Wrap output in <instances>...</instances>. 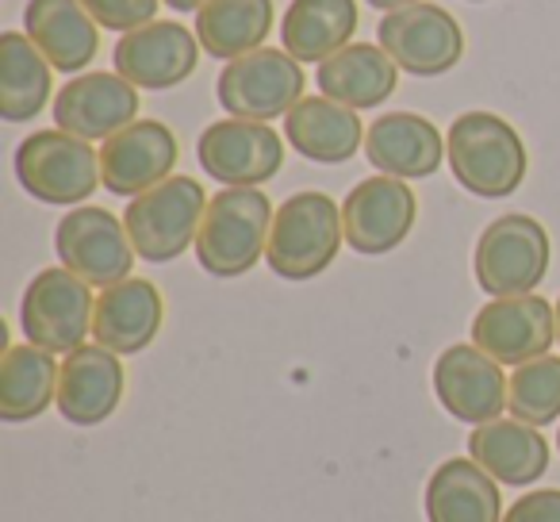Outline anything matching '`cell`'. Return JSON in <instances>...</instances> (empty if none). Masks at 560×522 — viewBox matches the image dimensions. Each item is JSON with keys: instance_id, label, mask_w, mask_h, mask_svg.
Wrapping results in <instances>:
<instances>
[{"instance_id": "cell-18", "label": "cell", "mask_w": 560, "mask_h": 522, "mask_svg": "<svg viewBox=\"0 0 560 522\" xmlns=\"http://www.w3.org/2000/svg\"><path fill=\"white\" fill-rule=\"evenodd\" d=\"M127 373L119 353L104 346H78L66 353L62 376H58V411L73 427H96L112 419L124 404Z\"/></svg>"}, {"instance_id": "cell-11", "label": "cell", "mask_w": 560, "mask_h": 522, "mask_svg": "<svg viewBox=\"0 0 560 522\" xmlns=\"http://www.w3.org/2000/svg\"><path fill=\"white\" fill-rule=\"evenodd\" d=\"M203 173L226 188H257L284 165V142L257 119H219L196 142Z\"/></svg>"}, {"instance_id": "cell-8", "label": "cell", "mask_w": 560, "mask_h": 522, "mask_svg": "<svg viewBox=\"0 0 560 522\" xmlns=\"http://www.w3.org/2000/svg\"><path fill=\"white\" fill-rule=\"evenodd\" d=\"M93 285L81 281L66 266L35 274L24 292V304H20L27 343L50 353H73L78 346H85L89 330H93Z\"/></svg>"}, {"instance_id": "cell-12", "label": "cell", "mask_w": 560, "mask_h": 522, "mask_svg": "<svg viewBox=\"0 0 560 522\" xmlns=\"http://www.w3.org/2000/svg\"><path fill=\"white\" fill-rule=\"evenodd\" d=\"M557 338V308L541 297H499L472 320V343L499 366H526L549 353Z\"/></svg>"}, {"instance_id": "cell-19", "label": "cell", "mask_w": 560, "mask_h": 522, "mask_svg": "<svg viewBox=\"0 0 560 522\" xmlns=\"http://www.w3.org/2000/svg\"><path fill=\"white\" fill-rule=\"evenodd\" d=\"M165 320V300L158 292L154 281L147 277H127V281L112 285L96 300L93 315V338L96 346L119 353V358H131L142 353L158 338Z\"/></svg>"}, {"instance_id": "cell-20", "label": "cell", "mask_w": 560, "mask_h": 522, "mask_svg": "<svg viewBox=\"0 0 560 522\" xmlns=\"http://www.w3.org/2000/svg\"><path fill=\"white\" fill-rule=\"evenodd\" d=\"M365 154L384 177L419 181L438 173L445 158V142L438 127L419 112H388V116L369 124Z\"/></svg>"}, {"instance_id": "cell-22", "label": "cell", "mask_w": 560, "mask_h": 522, "mask_svg": "<svg viewBox=\"0 0 560 522\" xmlns=\"http://www.w3.org/2000/svg\"><path fill=\"white\" fill-rule=\"evenodd\" d=\"M427 522H503L499 480L472 457H450L430 473Z\"/></svg>"}, {"instance_id": "cell-10", "label": "cell", "mask_w": 560, "mask_h": 522, "mask_svg": "<svg viewBox=\"0 0 560 522\" xmlns=\"http://www.w3.org/2000/svg\"><path fill=\"white\" fill-rule=\"evenodd\" d=\"M381 47L392 55V62L411 78H442L465 58V32L442 9V4H407V9L384 12Z\"/></svg>"}, {"instance_id": "cell-7", "label": "cell", "mask_w": 560, "mask_h": 522, "mask_svg": "<svg viewBox=\"0 0 560 522\" xmlns=\"http://www.w3.org/2000/svg\"><path fill=\"white\" fill-rule=\"evenodd\" d=\"M304 66L289 50L261 47L254 55H242L223 66L215 96L226 116L269 124L277 116H289L304 101Z\"/></svg>"}, {"instance_id": "cell-21", "label": "cell", "mask_w": 560, "mask_h": 522, "mask_svg": "<svg viewBox=\"0 0 560 522\" xmlns=\"http://www.w3.org/2000/svg\"><path fill=\"white\" fill-rule=\"evenodd\" d=\"M24 27L47 62L62 73H81L101 50V24L81 0H27Z\"/></svg>"}, {"instance_id": "cell-37", "label": "cell", "mask_w": 560, "mask_h": 522, "mask_svg": "<svg viewBox=\"0 0 560 522\" xmlns=\"http://www.w3.org/2000/svg\"><path fill=\"white\" fill-rule=\"evenodd\" d=\"M557 450H560V434H557Z\"/></svg>"}, {"instance_id": "cell-35", "label": "cell", "mask_w": 560, "mask_h": 522, "mask_svg": "<svg viewBox=\"0 0 560 522\" xmlns=\"http://www.w3.org/2000/svg\"><path fill=\"white\" fill-rule=\"evenodd\" d=\"M557 343H560V300H557Z\"/></svg>"}, {"instance_id": "cell-28", "label": "cell", "mask_w": 560, "mask_h": 522, "mask_svg": "<svg viewBox=\"0 0 560 522\" xmlns=\"http://www.w3.org/2000/svg\"><path fill=\"white\" fill-rule=\"evenodd\" d=\"M50 70L27 32L0 35V116L9 124H27L50 101Z\"/></svg>"}, {"instance_id": "cell-27", "label": "cell", "mask_w": 560, "mask_h": 522, "mask_svg": "<svg viewBox=\"0 0 560 522\" xmlns=\"http://www.w3.org/2000/svg\"><path fill=\"white\" fill-rule=\"evenodd\" d=\"M58 376H62V366L50 350L35 343L9 346L0 361V419H39L50 404H58Z\"/></svg>"}, {"instance_id": "cell-4", "label": "cell", "mask_w": 560, "mask_h": 522, "mask_svg": "<svg viewBox=\"0 0 560 522\" xmlns=\"http://www.w3.org/2000/svg\"><path fill=\"white\" fill-rule=\"evenodd\" d=\"M549 262H552L549 231L534 216H522V211L491 219L483 227L472 254L476 285L491 300L529 297L545 281V274H549Z\"/></svg>"}, {"instance_id": "cell-6", "label": "cell", "mask_w": 560, "mask_h": 522, "mask_svg": "<svg viewBox=\"0 0 560 522\" xmlns=\"http://www.w3.org/2000/svg\"><path fill=\"white\" fill-rule=\"evenodd\" d=\"M208 204V193L196 177H170L150 193L135 196L131 208L124 211L135 254L154 266L180 257L188 246H196Z\"/></svg>"}, {"instance_id": "cell-5", "label": "cell", "mask_w": 560, "mask_h": 522, "mask_svg": "<svg viewBox=\"0 0 560 522\" xmlns=\"http://www.w3.org/2000/svg\"><path fill=\"white\" fill-rule=\"evenodd\" d=\"M16 177L27 196L55 208H78L104 185L101 177V150L78 135L62 131H35L16 147Z\"/></svg>"}, {"instance_id": "cell-3", "label": "cell", "mask_w": 560, "mask_h": 522, "mask_svg": "<svg viewBox=\"0 0 560 522\" xmlns=\"http://www.w3.org/2000/svg\"><path fill=\"white\" fill-rule=\"evenodd\" d=\"M346 242L342 208L327 193H296L272 216L265 262L284 281H312L327 274Z\"/></svg>"}, {"instance_id": "cell-9", "label": "cell", "mask_w": 560, "mask_h": 522, "mask_svg": "<svg viewBox=\"0 0 560 522\" xmlns=\"http://www.w3.org/2000/svg\"><path fill=\"white\" fill-rule=\"evenodd\" d=\"M55 250L62 257V266L93 289H112V285L127 281L135 257H139L124 219L112 216L108 208H96V204L66 211L55 231Z\"/></svg>"}, {"instance_id": "cell-23", "label": "cell", "mask_w": 560, "mask_h": 522, "mask_svg": "<svg viewBox=\"0 0 560 522\" xmlns=\"http://www.w3.org/2000/svg\"><path fill=\"white\" fill-rule=\"evenodd\" d=\"M284 135L300 154L319 165H342L365 147V124L358 112L330 96H304L284 116Z\"/></svg>"}, {"instance_id": "cell-2", "label": "cell", "mask_w": 560, "mask_h": 522, "mask_svg": "<svg viewBox=\"0 0 560 522\" xmlns=\"http://www.w3.org/2000/svg\"><path fill=\"white\" fill-rule=\"evenodd\" d=\"M272 204L261 188H223L203 211L200 234H196V257L200 269L219 281L242 277L257 266L269 250Z\"/></svg>"}, {"instance_id": "cell-24", "label": "cell", "mask_w": 560, "mask_h": 522, "mask_svg": "<svg viewBox=\"0 0 560 522\" xmlns=\"http://www.w3.org/2000/svg\"><path fill=\"white\" fill-rule=\"evenodd\" d=\"M468 457L483 465L499 484H537L549 468V442L537 427L518 419L483 422L468 434Z\"/></svg>"}, {"instance_id": "cell-29", "label": "cell", "mask_w": 560, "mask_h": 522, "mask_svg": "<svg viewBox=\"0 0 560 522\" xmlns=\"http://www.w3.org/2000/svg\"><path fill=\"white\" fill-rule=\"evenodd\" d=\"M272 32V0H208L196 12V39L211 58L234 62L265 47Z\"/></svg>"}, {"instance_id": "cell-15", "label": "cell", "mask_w": 560, "mask_h": 522, "mask_svg": "<svg viewBox=\"0 0 560 522\" xmlns=\"http://www.w3.org/2000/svg\"><path fill=\"white\" fill-rule=\"evenodd\" d=\"M116 73L127 78L135 89H173L188 81L200 62V39L185 24L173 20H154L139 32L119 35L116 43Z\"/></svg>"}, {"instance_id": "cell-31", "label": "cell", "mask_w": 560, "mask_h": 522, "mask_svg": "<svg viewBox=\"0 0 560 522\" xmlns=\"http://www.w3.org/2000/svg\"><path fill=\"white\" fill-rule=\"evenodd\" d=\"M89 9V16L104 27V32H139V27L154 24L162 0H81Z\"/></svg>"}, {"instance_id": "cell-25", "label": "cell", "mask_w": 560, "mask_h": 522, "mask_svg": "<svg viewBox=\"0 0 560 522\" xmlns=\"http://www.w3.org/2000/svg\"><path fill=\"white\" fill-rule=\"evenodd\" d=\"M399 66L392 62V55L373 43H350L346 50H338L335 58L319 66L315 85L323 96L346 104V108H381L392 93H396Z\"/></svg>"}, {"instance_id": "cell-36", "label": "cell", "mask_w": 560, "mask_h": 522, "mask_svg": "<svg viewBox=\"0 0 560 522\" xmlns=\"http://www.w3.org/2000/svg\"><path fill=\"white\" fill-rule=\"evenodd\" d=\"M468 4H483V0H468Z\"/></svg>"}, {"instance_id": "cell-33", "label": "cell", "mask_w": 560, "mask_h": 522, "mask_svg": "<svg viewBox=\"0 0 560 522\" xmlns=\"http://www.w3.org/2000/svg\"><path fill=\"white\" fill-rule=\"evenodd\" d=\"M165 9H173V12H200L208 0H162Z\"/></svg>"}, {"instance_id": "cell-30", "label": "cell", "mask_w": 560, "mask_h": 522, "mask_svg": "<svg viewBox=\"0 0 560 522\" xmlns=\"http://www.w3.org/2000/svg\"><path fill=\"white\" fill-rule=\"evenodd\" d=\"M506 407L518 422L545 427L560 419V358H537L526 361L511 373V396Z\"/></svg>"}, {"instance_id": "cell-34", "label": "cell", "mask_w": 560, "mask_h": 522, "mask_svg": "<svg viewBox=\"0 0 560 522\" xmlns=\"http://www.w3.org/2000/svg\"><path fill=\"white\" fill-rule=\"evenodd\" d=\"M369 4L381 12H396V9H407V4H419V0H369Z\"/></svg>"}, {"instance_id": "cell-14", "label": "cell", "mask_w": 560, "mask_h": 522, "mask_svg": "<svg viewBox=\"0 0 560 522\" xmlns=\"http://www.w3.org/2000/svg\"><path fill=\"white\" fill-rule=\"evenodd\" d=\"M415 216H419V200L399 177H369L353 185L342 200L346 242L369 257L392 254L411 234Z\"/></svg>"}, {"instance_id": "cell-17", "label": "cell", "mask_w": 560, "mask_h": 522, "mask_svg": "<svg viewBox=\"0 0 560 522\" xmlns=\"http://www.w3.org/2000/svg\"><path fill=\"white\" fill-rule=\"evenodd\" d=\"M139 116V89L119 73H81L55 96V124L85 142H108Z\"/></svg>"}, {"instance_id": "cell-26", "label": "cell", "mask_w": 560, "mask_h": 522, "mask_svg": "<svg viewBox=\"0 0 560 522\" xmlns=\"http://www.w3.org/2000/svg\"><path fill=\"white\" fill-rule=\"evenodd\" d=\"M358 32V0H292L280 20V43L296 62L323 66L350 47Z\"/></svg>"}, {"instance_id": "cell-1", "label": "cell", "mask_w": 560, "mask_h": 522, "mask_svg": "<svg viewBox=\"0 0 560 522\" xmlns=\"http://www.w3.org/2000/svg\"><path fill=\"white\" fill-rule=\"evenodd\" d=\"M445 158L460 188L483 200H503L518 193L529 170L522 135L495 112H465L450 124Z\"/></svg>"}, {"instance_id": "cell-32", "label": "cell", "mask_w": 560, "mask_h": 522, "mask_svg": "<svg viewBox=\"0 0 560 522\" xmlns=\"http://www.w3.org/2000/svg\"><path fill=\"white\" fill-rule=\"evenodd\" d=\"M503 522H560V488H534L511 503Z\"/></svg>"}, {"instance_id": "cell-16", "label": "cell", "mask_w": 560, "mask_h": 522, "mask_svg": "<svg viewBox=\"0 0 560 522\" xmlns=\"http://www.w3.org/2000/svg\"><path fill=\"white\" fill-rule=\"evenodd\" d=\"M173 165H177V135L162 119H135L101 147L104 188L131 200L170 181Z\"/></svg>"}, {"instance_id": "cell-13", "label": "cell", "mask_w": 560, "mask_h": 522, "mask_svg": "<svg viewBox=\"0 0 560 522\" xmlns=\"http://www.w3.org/2000/svg\"><path fill=\"white\" fill-rule=\"evenodd\" d=\"M434 392L453 419L483 427L506 411L511 381L503 376V366L476 343H457L434 361Z\"/></svg>"}]
</instances>
